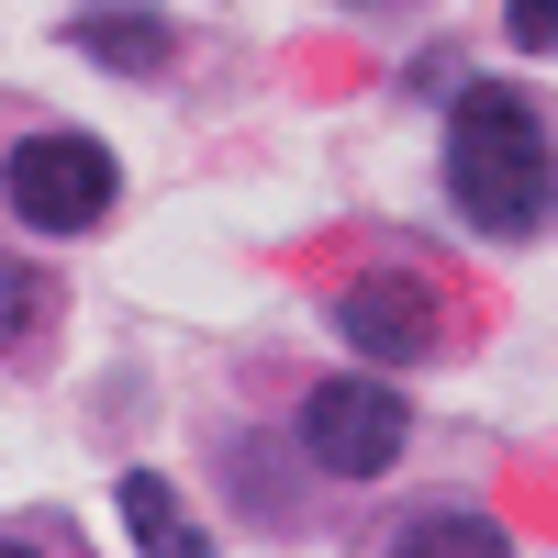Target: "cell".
<instances>
[{"instance_id":"1","label":"cell","mask_w":558,"mask_h":558,"mask_svg":"<svg viewBox=\"0 0 558 558\" xmlns=\"http://www.w3.org/2000/svg\"><path fill=\"white\" fill-rule=\"evenodd\" d=\"M447 202L481 223V235H536L558 213V146H547V112L525 89H458L447 112Z\"/></svg>"},{"instance_id":"2","label":"cell","mask_w":558,"mask_h":558,"mask_svg":"<svg viewBox=\"0 0 558 558\" xmlns=\"http://www.w3.org/2000/svg\"><path fill=\"white\" fill-rule=\"evenodd\" d=\"M0 191H12V213L23 223H45V235H89V223L112 213V191H123V168L89 146V134H23L12 146V168H0Z\"/></svg>"},{"instance_id":"3","label":"cell","mask_w":558,"mask_h":558,"mask_svg":"<svg viewBox=\"0 0 558 558\" xmlns=\"http://www.w3.org/2000/svg\"><path fill=\"white\" fill-rule=\"evenodd\" d=\"M302 447H313L336 481H380L391 458H402V402H391L380 380H313V402H302Z\"/></svg>"},{"instance_id":"4","label":"cell","mask_w":558,"mask_h":558,"mask_svg":"<svg viewBox=\"0 0 558 558\" xmlns=\"http://www.w3.org/2000/svg\"><path fill=\"white\" fill-rule=\"evenodd\" d=\"M336 324L368 357H425L436 347V291H413V279H357V291L336 302Z\"/></svg>"},{"instance_id":"5","label":"cell","mask_w":558,"mask_h":558,"mask_svg":"<svg viewBox=\"0 0 558 558\" xmlns=\"http://www.w3.org/2000/svg\"><path fill=\"white\" fill-rule=\"evenodd\" d=\"M78 45H89L101 68H134V78L168 68V23H157V12H78Z\"/></svg>"},{"instance_id":"6","label":"cell","mask_w":558,"mask_h":558,"mask_svg":"<svg viewBox=\"0 0 558 558\" xmlns=\"http://www.w3.org/2000/svg\"><path fill=\"white\" fill-rule=\"evenodd\" d=\"M123 536H134V547H168V558H191V547H202V525L179 514V502H168V481H146V470L123 481Z\"/></svg>"},{"instance_id":"7","label":"cell","mask_w":558,"mask_h":558,"mask_svg":"<svg viewBox=\"0 0 558 558\" xmlns=\"http://www.w3.org/2000/svg\"><path fill=\"white\" fill-rule=\"evenodd\" d=\"M34 324H45V279H34L23 257H0V347H23Z\"/></svg>"},{"instance_id":"8","label":"cell","mask_w":558,"mask_h":558,"mask_svg":"<svg viewBox=\"0 0 558 558\" xmlns=\"http://www.w3.org/2000/svg\"><path fill=\"white\" fill-rule=\"evenodd\" d=\"M402 547H502V525H481V514H413Z\"/></svg>"},{"instance_id":"9","label":"cell","mask_w":558,"mask_h":558,"mask_svg":"<svg viewBox=\"0 0 558 558\" xmlns=\"http://www.w3.org/2000/svg\"><path fill=\"white\" fill-rule=\"evenodd\" d=\"M502 34L536 45V57H558V0H514V12H502Z\"/></svg>"}]
</instances>
